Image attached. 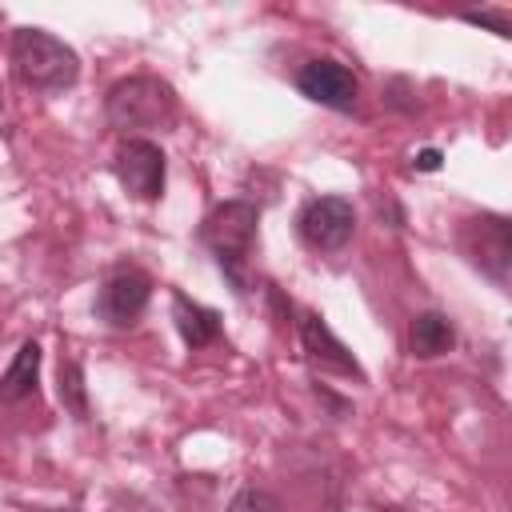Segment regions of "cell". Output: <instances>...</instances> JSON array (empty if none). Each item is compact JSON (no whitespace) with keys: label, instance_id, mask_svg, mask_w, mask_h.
<instances>
[{"label":"cell","instance_id":"cell-2","mask_svg":"<svg viewBox=\"0 0 512 512\" xmlns=\"http://www.w3.org/2000/svg\"><path fill=\"white\" fill-rule=\"evenodd\" d=\"M104 112H108V124L120 132L168 128L176 120V92L156 76H128L108 88Z\"/></svg>","mask_w":512,"mask_h":512},{"label":"cell","instance_id":"cell-17","mask_svg":"<svg viewBox=\"0 0 512 512\" xmlns=\"http://www.w3.org/2000/svg\"><path fill=\"white\" fill-rule=\"evenodd\" d=\"M380 512H392V508H380Z\"/></svg>","mask_w":512,"mask_h":512},{"label":"cell","instance_id":"cell-7","mask_svg":"<svg viewBox=\"0 0 512 512\" xmlns=\"http://www.w3.org/2000/svg\"><path fill=\"white\" fill-rule=\"evenodd\" d=\"M296 88L308 100H316L324 108H336V112H352L356 96H360L356 76L344 64H336V60H308L300 68V76H296Z\"/></svg>","mask_w":512,"mask_h":512},{"label":"cell","instance_id":"cell-9","mask_svg":"<svg viewBox=\"0 0 512 512\" xmlns=\"http://www.w3.org/2000/svg\"><path fill=\"white\" fill-rule=\"evenodd\" d=\"M300 340H304V352H308L312 364H320L328 372H340V376H352V380H364V368L356 364L352 348L344 340H336V332L324 324V316L308 312L300 320Z\"/></svg>","mask_w":512,"mask_h":512},{"label":"cell","instance_id":"cell-12","mask_svg":"<svg viewBox=\"0 0 512 512\" xmlns=\"http://www.w3.org/2000/svg\"><path fill=\"white\" fill-rule=\"evenodd\" d=\"M36 376H40V344L36 340H24L12 368L0 376V404H16L24 400L32 388H36Z\"/></svg>","mask_w":512,"mask_h":512},{"label":"cell","instance_id":"cell-14","mask_svg":"<svg viewBox=\"0 0 512 512\" xmlns=\"http://www.w3.org/2000/svg\"><path fill=\"white\" fill-rule=\"evenodd\" d=\"M228 512H284V508H280V500H276L272 492H264V488H244V492L232 496Z\"/></svg>","mask_w":512,"mask_h":512},{"label":"cell","instance_id":"cell-8","mask_svg":"<svg viewBox=\"0 0 512 512\" xmlns=\"http://www.w3.org/2000/svg\"><path fill=\"white\" fill-rule=\"evenodd\" d=\"M148 296H152V280L136 268L128 272H116L104 288H100V300H96V312L116 324V328H128L144 308H148Z\"/></svg>","mask_w":512,"mask_h":512},{"label":"cell","instance_id":"cell-16","mask_svg":"<svg viewBox=\"0 0 512 512\" xmlns=\"http://www.w3.org/2000/svg\"><path fill=\"white\" fill-rule=\"evenodd\" d=\"M416 168H420V172H436V168H440V152H432V148L420 152V156H416Z\"/></svg>","mask_w":512,"mask_h":512},{"label":"cell","instance_id":"cell-3","mask_svg":"<svg viewBox=\"0 0 512 512\" xmlns=\"http://www.w3.org/2000/svg\"><path fill=\"white\" fill-rule=\"evenodd\" d=\"M256 220H260V212L248 200H228L204 220V244L212 248L216 264L236 284V292H244V260L256 240Z\"/></svg>","mask_w":512,"mask_h":512},{"label":"cell","instance_id":"cell-4","mask_svg":"<svg viewBox=\"0 0 512 512\" xmlns=\"http://www.w3.org/2000/svg\"><path fill=\"white\" fill-rule=\"evenodd\" d=\"M356 232V212L344 196H320L300 212V236L316 252H336L352 240Z\"/></svg>","mask_w":512,"mask_h":512},{"label":"cell","instance_id":"cell-13","mask_svg":"<svg viewBox=\"0 0 512 512\" xmlns=\"http://www.w3.org/2000/svg\"><path fill=\"white\" fill-rule=\"evenodd\" d=\"M60 400L72 416H88V400H84V376H80V364L76 360H60Z\"/></svg>","mask_w":512,"mask_h":512},{"label":"cell","instance_id":"cell-10","mask_svg":"<svg viewBox=\"0 0 512 512\" xmlns=\"http://www.w3.org/2000/svg\"><path fill=\"white\" fill-rule=\"evenodd\" d=\"M452 344H456V328H452V320L444 312H420L412 320V328H408V348L420 360L444 356V352H452Z\"/></svg>","mask_w":512,"mask_h":512},{"label":"cell","instance_id":"cell-5","mask_svg":"<svg viewBox=\"0 0 512 512\" xmlns=\"http://www.w3.org/2000/svg\"><path fill=\"white\" fill-rule=\"evenodd\" d=\"M164 152L152 140H128L116 152V180L136 200H156L164 192Z\"/></svg>","mask_w":512,"mask_h":512},{"label":"cell","instance_id":"cell-11","mask_svg":"<svg viewBox=\"0 0 512 512\" xmlns=\"http://www.w3.org/2000/svg\"><path fill=\"white\" fill-rule=\"evenodd\" d=\"M172 320H176L184 344H192V348H204V344H212V340L220 336V316H216L212 308H204V304L180 296V292L172 296Z\"/></svg>","mask_w":512,"mask_h":512},{"label":"cell","instance_id":"cell-6","mask_svg":"<svg viewBox=\"0 0 512 512\" xmlns=\"http://www.w3.org/2000/svg\"><path fill=\"white\" fill-rule=\"evenodd\" d=\"M464 244H468L472 264H476L484 276H492L496 284L508 280L512 232H508V220H504V216H480V220H468V228H464Z\"/></svg>","mask_w":512,"mask_h":512},{"label":"cell","instance_id":"cell-1","mask_svg":"<svg viewBox=\"0 0 512 512\" xmlns=\"http://www.w3.org/2000/svg\"><path fill=\"white\" fill-rule=\"evenodd\" d=\"M12 64H16V76L40 92H60L80 76L76 52L40 28H20L12 36Z\"/></svg>","mask_w":512,"mask_h":512},{"label":"cell","instance_id":"cell-15","mask_svg":"<svg viewBox=\"0 0 512 512\" xmlns=\"http://www.w3.org/2000/svg\"><path fill=\"white\" fill-rule=\"evenodd\" d=\"M464 20H468V24H484V28L500 32V36H508V32H512V28H508V20H504V16H492V12H464Z\"/></svg>","mask_w":512,"mask_h":512}]
</instances>
